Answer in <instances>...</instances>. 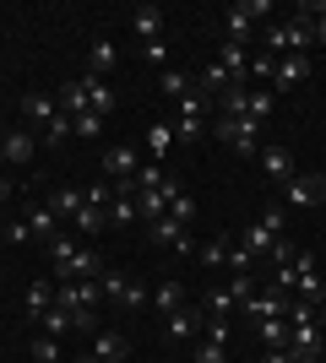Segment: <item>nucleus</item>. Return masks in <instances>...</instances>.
Masks as SVG:
<instances>
[{
	"mask_svg": "<svg viewBox=\"0 0 326 363\" xmlns=\"http://www.w3.org/2000/svg\"><path fill=\"white\" fill-rule=\"evenodd\" d=\"M147 239H153L158 250H169V255H196V239H190V228L169 223V217H158V223H147Z\"/></svg>",
	"mask_w": 326,
	"mask_h": 363,
	"instance_id": "6",
	"label": "nucleus"
},
{
	"mask_svg": "<svg viewBox=\"0 0 326 363\" xmlns=\"http://www.w3.org/2000/svg\"><path fill=\"white\" fill-rule=\"evenodd\" d=\"M65 136H71V114H65V108H60V114H55V120L44 125V141H49V147H60Z\"/></svg>",
	"mask_w": 326,
	"mask_h": 363,
	"instance_id": "47",
	"label": "nucleus"
},
{
	"mask_svg": "<svg viewBox=\"0 0 326 363\" xmlns=\"http://www.w3.org/2000/svg\"><path fill=\"white\" fill-rule=\"evenodd\" d=\"M158 28H163V11H158V6H136V11H131V33H136L141 44H153Z\"/></svg>",
	"mask_w": 326,
	"mask_h": 363,
	"instance_id": "23",
	"label": "nucleus"
},
{
	"mask_svg": "<svg viewBox=\"0 0 326 363\" xmlns=\"http://www.w3.org/2000/svg\"><path fill=\"white\" fill-rule=\"evenodd\" d=\"M0 228H6V206H0Z\"/></svg>",
	"mask_w": 326,
	"mask_h": 363,
	"instance_id": "55",
	"label": "nucleus"
},
{
	"mask_svg": "<svg viewBox=\"0 0 326 363\" xmlns=\"http://www.w3.org/2000/svg\"><path fill=\"white\" fill-rule=\"evenodd\" d=\"M202 315H207V320H234V315H239V298H234V293H229V282H223V288H212V293H207Z\"/></svg>",
	"mask_w": 326,
	"mask_h": 363,
	"instance_id": "21",
	"label": "nucleus"
},
{
	"mask_svg": "<svg viewBox=\"0 0 326 363\" xmlns=\"http://www.w3.org/2000/svg\"><path fill=\"white\" fill-rule=\"evenodd\" d=\"M261 16H272V0H239V6H229V11H223V38L250 49V28H256Z\"/></svg>",
	"mask_w": 326,
	"mask_h": 363,
	"instance_id": "3",
	"label": "nucleus"
},
{
	"mask_svg": "<svg viewBox=\"0 0 326 363\" xmlns=\"http://www.w3.org/2000/svg\"><path fill=\"white\" fill-rule=\"evenodd\" d=\"M28 228H33V239H60V233H55V228H60V217L49 212V201L28 212Z\"/></svg>",
	"mask_w": 326,
	"mask_h": 363,
	"instance_id": "33",
	"label": "nucleus"
},
{
	"mask_svg": "<svg viewBox=\"0 0 326 363\" xmlns=\"http://www.w3.org/2000/svg\"><path fill=\"white\" fill-rule=\"evenodd\" d=\"M16 196V184H11V174H6V168H0V206H6V201Z\"/></svg>",
	"mask_w": 326,
	"mask_h": 363,
	"instance_id": "53",
	"label": "nucleus"
},
{
	"mask_svg": "<svg viewBox=\"0 0 326 363\" xmlns=\"http://www.w3.org/2000/svg\"><path fill=\"white\" fill-rule=\"evenodd\" d=\"M49 212L60 217V223H77V212H82V190H49Z\"/></svg>",
	"mask_w": 326,
	"mask_h": 363,
	"instance_id": "29",
	"label": "nucleus"
},
{
	"mask_svg": "<svg viewBox=\"0 0 326 363\" xmlns=\"http://www.w3.org/2000/svg\"><path fill=\"white\" fill-rule=\"evenodd\" d=\"M202 309H190V303H185V309H174V315H169V325H163V331H169L174 336V342H196V336H202Z\"/></svg>",
	"mask_w": 326,
	"mask_h": 363,
	"instance_id": "16",
	"label": "nucleus"
},
{
	"mask_svg": "<svg viewBox=\"0 0 326 363\" xmlns=\"http://www.w3.org/2000/svg\"><path fill=\"white\" fill-rule=\"evenodd\" d=\"M229 87H245V82H234V76L223 71L217 60H207V65H202V76H196V92H202V98H223Z\"/></svg>",
	"mask_w": 326,
	"mask_h": 363,
	"instance_id": "14",
	"label": "nucleus"
},
{
	"mask_svg": "<svg viewBox=\"0 0 326 363\" xmlns=\"http://www.w3.org/2000/svg\"><path fill=\"white\" fill-rule=\"evenodd\" d=\"M22 163H33V130L28 125H11L0 136V168H22Z\"/></svg>",
	"mask_w": 326,
	"mask_h": 363,
	"instance_id": "7",
	"label": "nucleus"
},
{
	"mask_svg": "<svg viewBox=\"0 0 326 363\" xmlns=\"http://www.w3.org/2000/svg\"><path fill=\"white\" fill-rule=\"evenodd\" d=\"M196 363H229V347H217V342H202L196 336V352H190Z\"/></svg>",
	"mask_w": 326,
	"mask_h": 363,
	"instance_id": "48",
	"label": "nucleus"
},
{
	"mask_svg": "<svg viewBox=\"0 0 326 363\" xmlns=\"http://www.w3.org/2000/svg\"><path fill=\"white\" fill-rule=\"evenodd\" d=\"M174 141H180V136H174L169 120H153V125H147V152H153V163H163V152H169Z\"/></svg>",
	"mask_w": 326,
	"mask_h": 363,
	"instance_id": "27",
	"label": "nucleus"
},
{
	"mask_svg": "<svg viewBox=\"0 0 326 363\" xmlns=\"http://www.w3.org/2000/svg\"><path fill=\"white\" fill-rule=\"evenodd\" d=\"M169 190H174V179L163 184V190H136V212H141V223H158V217H169Z\"/></svg>",
	"mask_w": 326,
	"mask_h": 363,
	"instance_id": "19",
	"label": "nucleus"
},
{
	"mask_svg": "<svg viewBox=\"0 0 326 363\" xmlns=\"http://www.w3.org/2000/svg\"><path fill=\"white\" fill-rule=\"evenodd\" d=\"M71 130H77L82 141H98V136H104V114H93V108H87V114H77V120H71Z\"/></svg>",
	"mask_w": 326,
	"mask_h": 363,
	"instance_id": "39",
	"label": "nucleus"
},
{
	"mask_svg": "<svg viewBox=\"0 0 326 363\" xmlns=\"http://www.w3.org/2000/svg\"><path fill=\"white\" fill-rule=\"evenodd\" d=\"M49 266H55L60 282H98L104 277V255H98L93 244H77L71 233L49 239Z\"/></svg>",
	"mask_w": 326,
	"mask_h": 363,
	"instance_id": "1",
	"label": "nucleus"
},
{
	"mask_svg": "<svg viewBox=\"0 0 326 363\" xmlns=\"http://www.w3.org/2000/svg\"><path fill=\"white\" fill-rule=\"evenodd\" d=\"M202 342H217V347H229V342H234V325H229V320H202Z\"/></svg>",
	"mask_w": 326,
	"mask_h": 363,
	"instance_id": "44",
	"label": "nucleus"
},
{
	"mask_svg": "<svg viewBox=\"0 0 326 363\" xmlns=\"http://www.w3.org/2000/svg\"><path fill=\"white\" fill-rule=\"evenodd\" d=\"M294 255H299V250H294L288 239H272V250H266V266H272V272H278V266H294Z\"/></svg>",
	"mask_w": 326,
	"mask_h": 363,
	"instance_id": "45",
	"label": "nucleus"
},
{
	"mask_svg": "<svg viewBox=\"0 0 326 363\" xmlns=\"http://www.w3.org/2000/svg\"><path fill=\"white\" fill-rule=\"evenodd\" d=\"M169 223H180V228L196 223V201L185 196V184H180V179H174V190H169Z\"/></svg>",
	"mask_w": 326,
	"mask_h": 363,
	"instance_id": "26",
	"label": "nucleus"
},
{
	"mask_svg": "<svg viewBox=\"0 0 326 363\" xmlns=\"http://www.w3.org/2000/svg\"><path fill=\"white\" fill-rule=\"evenodd\" d=\"M136 168H141L136 147H109L104 152V179L109 184H136Z\"/></svg>",
	"mask_w": 326,
	"mask_h": 363,
	"instance_id": "8",
	"label": "nucleus"
},
{
	"mask_svg": "<svg viewBox=\"0 0 326 363\" xmlns=\"http://www.w3.org/2000/svg\"><path fill=\"white\" fill-rule=\"evenodd\" d=\"M141 55H147V60H169V49H163V38H153V44H141Z\"/></svg>",
	"mask_w": 326,
	"mask_h": 363,
	"instance_id": "52",
	"label": "nucleus"
},
{
	"mask_svg": "<svg viewBox=\"0 0 326 363\" xmlns=\"http://www.w3.org/2000/svg\"><path fill=\"white\" fill-rule=\"evenodd\" d=\"M190 87H196V82H190L185 71H163V98H169V104H180Z\"/></svg>",
	"mask_w": 326,
	"mask_h": 363,
	"instance_id": "38",
	"label": "nucleus"
},
{
	"mask_svg": "<svg viewBox=\"0 0 326 363\" xmlns=\"http://www.w3.org/2000/svg\"><path fill=\"white\" fill-rule=\"evenodd\" d=\"M153 309H158L163 320H169L174 309H185V288H180L174 277H169V282H158V288H153Z\"/></svg>",
	"mask_w": 326,
	"mask_h": 363,
	"instance_id": "24",
	"label": "nucleus"
},
{
	"mask_svg": "<svg viewBox=\"0 0 326 363\" xmlns=\"http://www.w3.org/2000/svg\"><path fill=\"white\" fill-rule=\"evenodd\" d=\"M288 293H278V288H266V293H250L245 303H239V315H250V320H278V315H288Z\"/></svg>",
	"mask_w": 326,
	"mask_h": 363,
	"instance_id": "9",
	"label": "nucleus"
},
{
	"mask_svg": "<svg viewBox=\"0 0 326 363\" xmlns=\"http://www.w3.org/2000/svg\"><path fill=\"white\" fill-rule=\"evenodd\" d=\"M261 174L283 190V184L294 179V152H288V147H261Z\"/></svg>",
	"mask_w": 326,
	"mask_h": 363,
	"instance_id": "10",
	"label": "nucleus"
},
{
	"mask_svg": "<svg viewBox=\"0 0 326 363\" xmlns=\"http://www.w3.org/2000/svg\"><path fill=\"white\" fill-rule=\"evenodd\" d=\"M109 228V212L104 206H87V201H82V212H77V233H104Z\"/></svg>",
	"mask_w": 326,
	"mask_h": 363,
	"instance_id": "35",
	"label": "nucleus"
},
{
	"mask_svg": "<svg viewBox=\"0 0 326 363\" xmlns=\"http://www.w3.org/2000/svg\"><path fill=\"white\" fill-rule=\"evenodd\" d=\"M256 336H261V347H288V320H261V331H256Z\"/></svg>",
	"mask_w": 326,
	"mask_h": 363,
	"instance_id": "36",
	"label": "nucleus"
},
{
	"mask_svg": "<svg viewBox=\"0 0 326 363\" xmlns=\"http://www.w3.org/2000/svg\"><path fill=\"white\" fill-rule=\"evenodd\" d=\"M114 303H125V309H147V303H153V288H147V282H136V277H125L120 293H114Z\"/></svg>",
	"mask_w": 326,
	"mask_h": 363,
	"instance_id": "32",
	"label": "nucleus"
},
{
	"mask_svg": "<svg viewBox=\"0 0 326 363\" xmlns=\"http://www.w3.org/2000/svg\"><path fill=\"white\" fill-rule=\"evenodd\" d=\"M22 303H28V315L38 320L44 309H55V282H33V288L22 293Z\"/></svg>",
	"mask_w": 326,
	"mask_h": 363,
	"instance_id": "34",
	"label": "nucleus"
},
{
	"mask_svg": "<svg viewBox=\"0 0 326 363\" xmlns=\"http://www.w3.org/2000/svg\"><path fill=\"white\" fill-rule=\"evenodd\" d=\"M217 141H229L239 157H250V152H261V130L266 125L261 120H250V114H217Z\"/></svg>",
	"mask_w": 326,
	"mask_h": 363,
	"instance_id": "2",
	"label": "nucleus"
},
{
	"mask_svg": "<svg viewBox=\"0 0 326 363\" xmlns=\"http://www.w3.org/2000/svg\"><path fill=\"white\" fill-rule=\"evenodd\" d=\"M55 114H60V104H55L49 92H28V98H22V120L28 125H49Z\"/></svg>",
	"mask_w": 326,
	"mask_h": 363,
	"instance_id": "20",
	"label": "nucleus"
},
{
	"mask_svg": "<svg viewBox=\"0 0 326 363\" xmlns=\"http://www.w3.org/2000/svg\"><path fill=\"white\" fill-rule=\"evenodd\" d=\"M98 298H104V288H98V282H55V303H60V309H71V315H93Z\"/></svg>",
	"mask_w": 326,
	"mask_h": 363,
	"instance_id": "5",
	"label": "nucleus"
},
{
	"mask_svg": "<svg viewBox=\"0 0 326 363\" xmlns=\"http://www.w3.org/2000/svg\"><path fill=\"white\" fill-rule=\"evenodd\" d=\"M261 228H266V233H278V239H283V233H288V206H283V201H272V206H266V212H261Z\"/></svg>",
	"mask_w": 326,
	"mask_h": 363,
	"instance_id": "43",
	"label": "nucleus"
},
{
	"mask_svg": "<svg viewBox=\"0 0 326 363\" xmlns=\"http://www.w3.org/2000/svg\"><path fill=\"white\" fill-rule=\"evenodd\" d=\"M82 87H87V108H93V114H104V120H109V114L120 108V98H114V87H109L104 76H87V71H82Z\"/></svg>",
	"mask_w": 326,
	"mask_h": 363,
	"instance_id": "13",
	"label": "nucleus"
},
{
	"mask_svg": "<svg viewBox=\"0 0 326 363\" xmlns=\"http://www.w3.org/2000/svg\"><path fill=\"white\" fill-rule=\"evenodd\" d=\"M250 76H256V82H272V76H278V55H266V49H261V55H250L245 82H250Z\"/></svg>",
	"mask_w": 326,
	"mask_h": 363,
	"instance_id": "40",
	"label": "nucleus"
},
{
	"mask_svg": "<svg viewBox=\"0 0 326 363\" xmlns=\"http://www.w3.org/2000/svg\"><path fill=\"white\" fill-rule=\"evenodd\" d=\"M33 325H38L44 336H60V342H65L71 331H77V320H71V309H60V303H55V309H44V315L33 320Z\"/></svg>",
	"mask_w": 326,
	"mask_h": 363,
	"instance_id": "22",
	"label": "nucleus"
},
{
	"mask_svg": "<svg viewBox=\"0 0 326 363\" xmlns=\"http://www.w3.org/2000/svg\"><path fill=\"white\" fill-rule=\"evenodd\" d=\"M163 184H169L163 163H141V168H136V190H163Z\"/></svg>",
	"mask_w": 326,
	"mask_h": 363,
	"instance_id": "41",
	"label": "nucleus"
},
{
	"mask_svg": "<svg viewBox=\"0 0 326 363\" xmlns=\"http://www.w3.org/2000/svg\"><path fill=\"white\" fill-rule=\"evenodd\" d=\"M217 65H223V71L234 76V82H245V71H250V49L245 44H229V38H223V44H217V55H212ZM250 87V82H245Z\"/></svg>",
	"mask_w": 326,
	"mask_h": 363,
	"instance_id": "18",
	"label": "nucleus"
},
{
	"mask_svg": "<svg viewBox=\"0 0 326 363\" xmlns=\"http://www.w3.org/2000/svg\"><path fill=\"white\" fill-rule=\"evenodd\" d=\"M283 206H288V212H315V206H326V174H294V179L283 184Z\"/></svg>",
	"mask_w": 326,
	"mask_h": 363,
	"instance_id": "4",
	"label": "nucleus"
},
{
	"mask_svg": "<svg viewBox=\"0 0 326 363\" xmlns=\"http://www.w3.org/2000/svg\"><path fill=\"white\" fill-rule=\"evenodd\" d=\"M93 358L98 363H125L131 358V342H125L120 331H104V325H98L93 331Z\"/></svg>",
	"mask_w": 326,
	"mask_h": 363,
	"instance_id": "12",
	"label": "nucleus"
},
{
	"mask_svg": "<svg viewBox=\"0 0 326 363\" xmlns=\"http://www.w3.org/2000/svg\"><path fill=\"white\" fill-rule=\"evenodd\" d=\"M82 201H87V206H104V212H109V201H114V184H109V179L82 184Z\"/></svg>",
	"mask_w": 326,
	"mask_h": 363,
	"instance_id": "42",
	"label": "nucleus"
},
{
	"mask_svg": "<svg viewBox=\"0 0 326 363\" xmlns=\"http://www.w3.org/2000/svg\"><path fill=\"white\" fill-rule=\"evenodd\" d=\"M261 363H294V352H288V347H266Z\"/></svg>",
	"mask_w": 326,
	"mask_h": 363,
	"instance_id": "51",
	"label": "nucleus"
},
{
	"mask_svg": "<svg viewBox=\"0 0 326 363\" xmlns=\"http://www.w3.org/2000/svg\"><path fill=\"white\" fill-rule=\"evenodd\" d=\"M272 104H278V92H272V87H250L245 92V114H250V120H272Z\"/></svg>",
	"mask_w": 326,
	"mask_h": 363,
	"instance_id": "30",
	"label": "nucleus"
},
{
	"mask_svg": "<svg viewBox=\"0 0 326 363\" xmlns=\"http://www.w3.org/2000/svg\"><path fill=\"white\" fill-rule=\"evenodd\" d=\"M55 358H60V336L33 331V363H55Z\"/></svg>",
	"mask_w": 326,
	"mask_h": 363,
	"instance_id": "37",
	"label": "nucleus"
},
{
	"mask_svg": "<svg viewBox=\"0 0 326 363\" xmlns=\"http://www.w3.org/2000/svg\"><path fill=\"white\" fill-rule=\"evenodd\" d=\"M131 223H141L136 196H120V190H114V201H109V228H131Z\"/></svg>",
	"mask_w": 326,
	"mask_h": 363,
	"instance_id": "31",
	"label": "nucleus"
},
{
	"mask_svg": "<svg viewBox=\"0 0 326 363\" xmlns=\"http://www.w3.org/2000/svg\"><path fill=\"white\" fill-rule=\"evenodd\" d=\"M310 55H283L278 60V76H272V87H299V82H310Z\"/></svg>",
	"mask_w": 326,
	"mask_h": 363,
	"instance_id": "15",
	"label": "nucleus"
},
{
	"mask_svg": "<svg viewBox=\"0 0 326 363\" xmlns=\"http://www.w3.org/2000/svg\"><path fill=\"white\" fill-rule=\"evenodd\" d=\"M321 11H326V0H321Z\"/></svg>",
	"mask_w": 326,
	"mask_h": 363,
	"instance_id": "56",
	"label": "nucleus"
},
{
	"mask_svg": "<svg viewBox=\"0 0 326 363\" xmlns=\"http://www.w3.org/2000/svg\"><path fill=\"white\" fill-rule=\"evenodd\" d=\"M174 114H207V98H202V92H196V87H190L185 98L174 104Z\"/></svg>",
	"mask_w": 326,
	"mask_h": 363,
	"instance_id": "50",
	"label": "nucleus"
},
{
	"mask_svg": "<svg viewBox=\"0 0 326 363\" xmlns=\"http://www.w3.org/2000/svg\"><path fill=\"white\" fill-rule=\"evenodd\" d=\"M229 250H234V233H212L207 244H196V260H202L207 272H223V266H229Z\"/></svg>",
	"mask_w": 326,
	"mask_h": 363,
	"instance_id": "17",
	"label": "nucleus"
},
{
	"mask_svg": "<svg viewBox=\"0 0 326 363\" xmlns=\"http://www.w3.org/2000/svg\"><path fill=\"white\" fill-rule=\"evenodd\" d=\"M55 104H60L71 120H77V114H87V87H82V76H71V82L55 92Z\"/></svg>",
	"mask_w": 326,
	"mask_h": 363,
	"instance_id": "25",
	"label": "nucleus"
},
{
	"mask_svg": "<svg viewBox=\"0 0 326 363\" xmlns=\"http://www.w3.org/2000/svg\"><path fill=\"white\" fill-rule=\"evenodd\" d=\"M272 239H278V233H266L261 223H250L245 233H239V250H245V255L256 260V255H266V250H272ZM283 239H288V233H283Z\"/></svg>",
	"mask_w": 326,
	"mask_h": 363,
	"instance_id": "28",
	"label": "nucleus"
},
{
	"mask_svg": "<svg viewBox=\"0 0 326 363\" xmlns=\"http://www.w3.org/2000/svg\"><path fill=\"white\" fill-rule=\"evenodd\" d=\"M77 363H98V358H93V352H82V358H77Z\"/></svg>",
	"mask_w": 326,
	"mask_h": 363,
	"instance_id": "54",
	"label": "nucleus"
},
{
	"mask_svg": "<svg viewBox=\"0 0 326 363\" xmlns=\"http://www.w3.org/2000/svg\"><path fill=\"white\" fill-rule=\"evenodd\" d=\"M0 239H6V244H28V239H33L28 217H6V228H0Z\"/></svg>",
	"mask_w": 326,
	"mask_h": 363,
	"instance_id": "46",
	"label": "nucleus"
},
{
	"mask_svg": "<svg viewBox=\"0 0 326 363\" xmlns=\"http://www.w3.org/2000/svg\"><path fill=\"white\" fill-rule=\"evenodd\" d=\"M114 65H120V49H114V38H104V33H98L93 44H87V76H104V82H109V71H114Z\"/></svg>",
	"mask_w": 326,
	"mask_h": 363,
	"instance_id": "11",
	"label": "nucleus"
},
{
	"mask_svg": "<svg viewBox=\"0 0 326 363\" xmlns=\"http://www.w3.org/2000/svg\"><path fill=\"white\" fill-rule=\"evenodd\" d=\"M207 125H202V114H174V136H185V141H196Z\"/></svg>",
	"mask_w": 326,
	"mask_h": 363,
	"instance_id": "49",
	"label": "nucleus"
}]
</instances>
